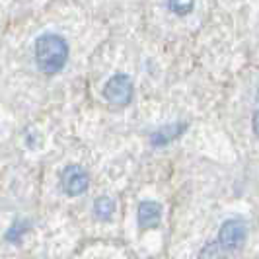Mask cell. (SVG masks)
Wrapping results in <instances>:
<instances>
[{
    "mask_svg": "<svg viewBox=\"0 0 259 259\" xmlns=\"http://www.w3.org/2000/svg\"><path fill=\"white\" fill-rule=\"evenodd\" d=\"M68 59V45L55 33H45L35 41V61L41 72L57 74Z\"/></svg>",
    "mask_w": 259,
    "mask_h": 259,
    "instance_id": "cell-1",
    "label": "cell"
},
{
    "mask_svg": "<svg viewBox=\"0 0 259 259\" xmlns=\"http://www.w3.org/2000/svg\"><path fill=\"white\" fill-rule=\"evenodd\" d=\"M247 238V224L242 219H228L221 226V232H219V240L217 244L221 247L224 253L234 251L246 242Z\"/></svg>",
    "mask_w": 259,
    "mask_h": 259,
    "instance_id": "cell-2",
    "label": "cell"
},
{
    "mask_svg": "<svg viewBox=\"0 0 259 259\" xmlns=\"http://www.w3.org/2000/svg\"><path fill=\"white\" fill-rule=\"evenodd\" d=\"M104 96L109 104L127 105L133 98V82L127 74H115L107 80L104 88Z\"/></svg>",
    "mask_w": 259,
    "mask_h": 259,
    "instance_id": "cell-3",
    "label": "cell"
},
{
    "mask_svg": "<svg viewBox=\"0 0 259 259\" xmlns=\"http://www.w3.org/2000/svg\"><path fill=\"white\" fill-rule=\"evenodd\" d=\"M88 183H90V178L84 169L76 166V164H70L63 169L61 174V185H63V191L70 197H76V195L84 193L88 189Z\"/></svg>",
    "mask_w": 259,
    "mask_h": 259,
    "instance_id": "cell-4",
    "label": "cell"
},
{
    "mask_svg": "<svg viewBox=\"0 0 259 259\" xmlns=\"http://www.w3.org/2000/svg\"><path fill=\"white\" fill-rule=\"evenodd\" d=\"M139 226L143 230H148V228H154L160 222V217H162V207L154 203V201H143L139 205Z\"/></svg>",
    "mask_w": 259,
    "mask_h": 259,
    "instance_id": "cell-5",
    "label": "cell"
},
{
    "mask_svg": "<svg viewBox=\"0 0 259 259\" xmlns=\"http://www.w3.org/2000/svg\"><path fill=\"white\" fill-rule=\"evenodd\" d=\"M94 212H96V217L102 219V221L111 219V214L115 212V203H113V199H111V197H100V199H96V203H94Z\"/></svg>",
    "mask_w": 259,
    "mask_h": 259,
    "instance_id": "cell-6",
    "label": "cell"
},
{
    "mask_svg": "<svg viewBox=\"0 0 259 259\" xmlns=\"http://www.w3.org/2000/svg\"><path fill=\"white\" fill-rule=\"evenodd\" d=\"M182 131H183V125H169L166 129L158 131L156 135H152V143L158 144V146H162V144L169 143L171 139H176Z\"/></svg>",
    "mask_w": 259,
    "mask_h": 259,
    "instance_id": "cell-7",
    "label": "cell"
},
{
    "mask_svg": "<svg viewBox=\"0 0 259 259\" xmlns=\"http://www.w3.org/2000/svg\"><path fill=\"white\" fill-rule=\"evenodd\" d=\"M171 12L178 16H185L193 10V0H168Z\"/></svg>",
    "mask_w": 259,
    "mask_h": 259,
    "instance_id": "cell-8",
    "label": "cell"
},
{
    "mask_svg": "<svg viewBox=\"0 0 259 259\" xmlns=\"http://www.w3.org/2000/svg\"><path fill=\"white\" fill-rule=\"evenodd\" d=\"M26 230H27V224H26V222H18V224L14 226L12 230L6 234V238H8V240H12V242H20Z\"/></svg>",
    "mask_w": 259,
    "mask_h": 259,
    "instance_id": "cell-9",
    "label": "cell"
}]
</instances>
